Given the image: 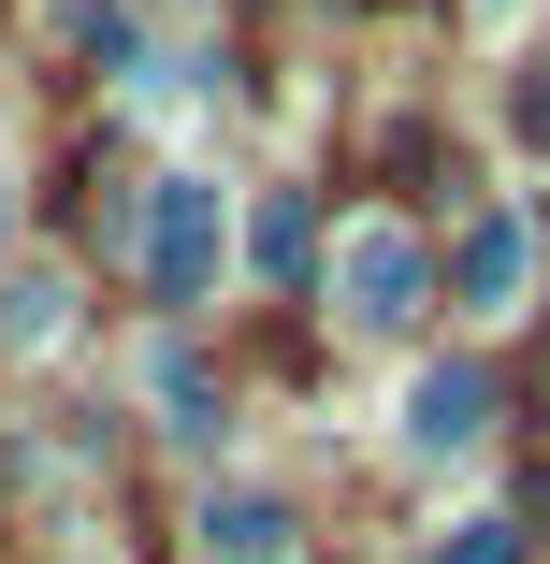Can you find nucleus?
Wrapping results in <instances>:
<instances>
[{
    "label": "nucleus",
    "instance_id": "nucleus-1",
    "mask_svg": "<svg viewBox=\"0 0 550 564\" xmlns=\"http://www.w3.org/2000/svg\"><path fill=\"white\" fill-rule=\"evenodd\" d=\"M131 261H145L160 304H203V290H217V188H203V174H160V188H145Z\"/></svg>",
    "mask_w": 550,
    "mask_h": 564
},
{
    "label": "nucleus",
    "instance_id": "nucleus-2",
    "mask_svg": "<svg viewBox=\"0 0 550 564\" xmlns=\"http://www.w3.org/2000/svg\"><path fill=\"white\" fill-rule=\"evenodd\" d=\"M420 290H434V261H420V232H391V217H363V232L334 247V304H348L363 333H406Z\"/></svg>",
    "mask_w": 550,
    "mask_h": 564
},
{
    "label": "nucleus",
    "instance_id": "nucleus-3",
    "mask_svg": "<svg viewBox=\"0 0 550 564\" xmlns=\"http://www.w3.org/2000/svg\"><path fill=\"white\" fill-rule=\"evenodd\" d=\"M450 290H464L478 318H507V304L536 290V217H478V232H464V261H450Z\"/></svg>",
    "mask_w": 550,
    "mask_h": 564
},
{
    "label": "nucleus",
    "instance_id": "nucleus-4",
    "mask_svg": "<svg viewBox=\"0 0 550 564\" xmlns=\"http://www.w3.org/2000/svg\"><path fill=\"white\" fill-rule=\"evenodd\" d=\"M478 434H493V377H478V362H434L420 405H406V448H434V464H450V448H478Z\"/></svg>",
    "mask_w": 550,
    "mask_h": 564
},
{
    "label": "nucleus",
    "instance_id": "nucleus-5",
    "mask_svg": "<svg viewBox=\"0 0 550 564\" xmlns=\"http://www.w3.org/2000/svg\"><path fill=\"white\" fill-rule=\"evenodd\" d=\"M203 550H217V564H304V521H290L276 492H217V507H203Z\"/></svg>",
    "mask_w": 550,
    "mask_h": 564
},
{
    "label": "nucleus",
    "instance_id": "nucleus-6",
    "mask_svg": "<svg viewBox=\"0 0 550 564\" xmlns=\"http://www.w3.org/2000/svg\"><path fill=\"white\" fill-rule=\"evenodd\" d=\"M247 261H261V275H304V261H319V217H304L290 188H276V203L247 217Z\"/></svg>",
    "mask_w": 550,
    "mask_h": 564
},
{
    "label": "nucleus",
    "instance_id": "nucleus-7",
    "mask_svg": "<svg viewBox=\"0 0 550 564\" xmlns=\"http://www.w3.org/2000/svg\"><path fill=\"white\" fill-rule=\"evenodd\" d=\"M145 391L174 405V434H217V377H203L188 348H174V362H145Z\"/></svg>",
    "mask_w": 550,
    "mask_h": 564
},
{
    "label": "nucleus",
    "instance_id": "nucleus-8",
    "mask_svg": "<svg viewBox=\"0 0 550 564\" xmlns=\"http://www.w3.org/2000/svg\"><path fill=\"white\" fill-rule=\"evenodd\" d=\"M58 304H73V290H58V275H30L15 304H0V333H15V348H44V333H58Z\"/></svg>",
    "mask_w": 550,
    "mask_h": 564
},
{
    "label": "nucleus",
    "instance_id": "nucleus-9",
    "mask_svg": "<svg viewBox=\"0 0 550 564\" xmlns=\"http://www.w3.org/2000/svg\"><path fill=\"white\" fill-rule=\"evenodd\" d=\"M507 550H521L507 521H450V550H434V564H507Z\"/></svg>",
    "mask_w": 550,
    "mask_h": 564
},
{
    "label": "nucleus",
    "instance_id": "nucleus-10",
    "mask_svg": "<svg viewBox=\"0 0 550 564\" xmlns=\"http://www.w3.org/2000/svg\"><path fill=\"white\" fill-rule=\"evenodd\" d=\"M521 145H550V58L521 73Z\"/></svg>",
    "mask_w": 550,
    "mask_h": 564
}]
</instances>
